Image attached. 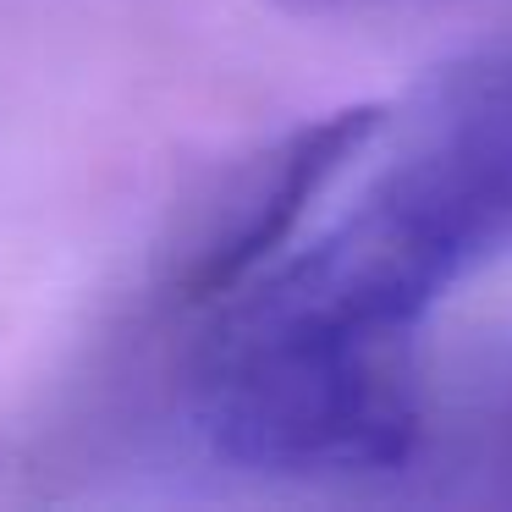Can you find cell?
Listing matches in <instances>:
<instances>
[{
  "instance_id": "3",
  "label": "cell",
  "mask_w": 512,
  "mask_h": 512,
  "mask_svg": "<svg viewBox=\"0 0 512 512\" xmlns=\"http://www.w3.org/2000/svg\"><path fill=\"white\" fill-rule=\"evenodd\" d=\"M402 490L452 507H512V342L485 347L446 375L430 364Z\"/></svg>"
},
{
  "instance_id": "1",
  "label": "cell",
  "mask_w": 512,
  "mask_h": 512,
  "mask_svg": "<svg viewBox=\"0 0 512 512\" xmlns=\"http://www.w3.org/2000/svg\"><path fill=\"white\" fill-rule=\"evenodd\" d=\"M199 320L188 413L226 468L287 485H402L430 386L419 336L276 309L248 292Z\"/></svg>"
},
{
  "instance_id": "4",
  "label": "cell",
  "mask_w": 512,
  "mask_h": 512,
  "mask_svg": "<svg viewBox=\"0 0 512 512\" xmlns=\"http://www.w3.org/2000/svg\"><path fill=\"white\" fill-rule=\"evenodd\" d=\"M287 17H375V12H408L430 0H270Z\"/></svg>"
},
{
  "instance_id": "2",
  "label": "cell",
  "mask_w": 512,
  "mask_h": 512,
  "mask_svg": "<svg viewBox=\"0 0 512 512\" xmlns=\"http://www.w3.org/2000/svg\"><path fill=\"white\" fill-rule=\"evenodd\" d=\"M380 122H386V105H342L237 155L166 243L160 292L171 309H215L237 287H248L270 259L287 254L309 210L331 193V182L375 149Z\"/></svg>"
}]
</instances>
